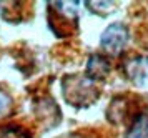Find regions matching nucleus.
Here are the masks:
<instances>
[{
    "label": "nucleus",
    "instance_id": "nucleus-1",
    "mask_svg": "<svg viewBox=\"0 0 148 138\" xmlns=\"http://www.w3.org/2000/svg\"><path fill=\"white\" fill-rule=\"evenodd\" d=\"M128 40V30L121 23L110 25L101 35V48L110 55H118L127 45Z\"/></svg>",
    "mask_w": 148,
    "mask_h": 138
},
{
    "label": "nucleus",
    "instance_id": "nucleus-2",
    "mask_svg": "<svg viewBox=\"0 0 148 138\" xmlns=\"http://www.w3.org/2000/svg\"><path fill=\"white\" fill-rule=\"evenodd\" d=\"M88 78L90 80H101L105 78L110 72V63L105 57L100 55H93L88 60Z\"/></svg>",
    "mask_w": 148,
    "mask_h": 138
},
{
    "label": "nucleus",
    "instance_id": "nucleus-3",
    "mask_svg": "<svg viewBox=\"0 0 148 138\" xmlns=\"http://www.w3.org/2000/svg\"><path fill=\"white\" fill-rule=\"evenodd\" d=\"M127 138H148V113H140L133 120Z\"/></svg>",
    "mask_w": 148,
    "mask_h": 138
}]
</instances>
